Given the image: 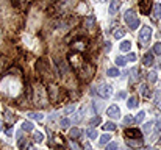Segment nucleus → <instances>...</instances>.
<instances>
[{"label": "nucleus", "instance_id": "obj_1", "mask_svg": "<svg viewBox=\"0 0 161 150\" xmlns=\"http://www.w3.org/2000/svg\"><path fill=\"white\" fill-rule=\"evenodd\" d=\"M124 19H125V22H127V25L130 27L131 30H136L138 27H139V17L136 16V13L133 11V10H128L125 14H124Z\"/></svg>", "mask_w": 161, "mask_h": 150}, {"label": "nucleus", "instance_id": "obj_2", "mask_svg": "<svg viewBox=\"0 0 161 150\" xmlns=\"http://www.w3.org/2000/svg\"><path fill=\"white\" fill-rule=\"evenodd\" d=\"M95 74V69L91 64H83V69H81L80 72V78L83 81H89L91 78H93V75Z\"/></svg>", "mask_w": 161, "mask_h": 150}, {"label": "nucleus", "instance_id": "obj_3", "mask_svg": "<svg viewBox=\"0 0 161 150\" xmlns=\"http://www.w3.org/2000/svg\"><path fill=\"white\" fill-rule=\"evenodd\" d=\"M97 94H99L102 99H108L109 95L113 94V86H111V85H107V83L100 85V88H97Z\"/></svg>", "mask_w": 161, "mask_h": 150}, {"label": "nucleus", "instance_id": "obj_4", "mask_svg": "<svg viewBox=\"0 0 161 150\" xmlns=\"http://www.w3.org/2000/svg\"><path fill=\"white\" fill-rule=\"evenodd\" d=\"M36 92V100H38V105H45L47 103V95H45V89L42 88V86H38V88L35 89Z\"/></svg>", "mask_w": 161, "mask_h": 150}, {"label": "nucleus", "instance_id": "obj_5", "mask_svg": "<svg viewBox=\"0 0 161 150\" xmlns=\"http://www.w3.org/2000/svg\"><path fill=\"white\" fill-rule=\"evenodd\" d=\"M152 38V28L150 27H142L139 31V41L142 44H147Z\"/></svg>", "mask_w": 161, "mask_h": 150}, {"label": "nucleus", "instance_id": "obj_6", "mask_svg": "<svg viewBox=\"0 0 161 150\" xmlns=\"http://www.w3.org/2000/svg\"><path fill=\"white\" fill-rule=\"evenodd\" d=\"M107 114L111 117V119H121V108H119L117 105H111V106H108Z\"/></svg>", "mask_w": 161, "mask_h": 150}, {"label": "nucleus", "instance_id": "obj_7", "mask_svg": "<svg viewBox=\"0 0 161 150\" xmlns=\"http://www.w3.org/2000/svg\"><path fill=\"white\" fill-rule=\"evenodd\" d=\"M119 10H121V2H119V0H111V2H109V6H108V13L111 16H114Z\"/></svg>", "mask_w": 161, "mask_h": 150}, {"label": "nucleus", "instance_id": "obj_8", "mask_svg": "<svg viewBox=\"0 0 161 150\" xmlns=\"http://www.w3.org/2000/svg\"><path fill=\"white\" fill-rule=\"evenodd\" d=\"M139 8H141V11L144 13V14H149L150 13V0H141Z\"/></svg>", "mask_w": 161, "mask_h": 150}, {"label": "nucleus", "instance_id": "obj_9", "mask_svg": "<svg viewBox=\"0 0 161 150\" xmlns=\"http://www.w3.org/2000/svg\"><path fill=\"white\" fill-rule=\"evenodd\" d=\"M80 136H81V130H80V128H77V127H73V128H71V131H69V138H71L72 141L78 139Z\"/></svg>", "mask_w": 161, "mask_h": 150}, {"label": "nucleus", "instance_id": "obj_10", "mask_svg": "<svg viewBox=\"0 0 161 150\" xmlns=\"http://www.w3.org/2000/svg\"><path fill=\"white\" fill-rule=\"evenodd\" d=\"M49 95H50V100H52V102H56L58 100V88L56 86H50L49 88Z\"/></svg>", "mask_w": 161, "mask_h": 150}, {"label": "nucleus", "instance_id": "obj_11", "mask_svg": "<svg viewBox=\"0 0 161 150\" xmlns=\"http://www.w3.org/2000/svg\"><path fill=\"white\" fill-rule=\"evenodd\" d=\"M152 63H153V53H145L144 58H142V64L144 66H152Z\"/></svg>", "mask_w": 161, "mask_h": 150}, {"label": "nucleus", "instance_id": "obj_12", "mask_svg": "<svg viewBox=\"0 0 161 150\" xmlns=\"http://www.w3.org/2000/svg\"><path fill=\"white\" fill-rule=\"evenodd\" d=\"M130 49H131L130 41H122V42L119 44V50H121V52H130Z\"/></svg>", "mask_w": 161, "mask_h": 150}, {"label": "nucleus", "instance_id": "obj_13", "mask_svg": "<svg viewBox=\"0 0 161 150\" xmlns=\"http://www.w3.org/2000/svg\"><path fill=\"white\" fill-rule=\"evenodd\" d=\"M33 122H30V120H24L22 122V125H20V128L22 130H25V131H33Z\"/></svg>", "mask_w": 161, "mask_h": 150}, {"label": "nucleus", "instance_id": "obj_14", "mask_svg": "<svg viewBox=\"0 0 161 150\" xmlns=\"http://www.w3.org/2000/svg\"><path fill=\"white\" fill-rule=\"evenodd\" d=\"M109 141H111V136H109L108 133H105V135H102L100 136V139H99V142L102 144V145H107Z\"/></svg>", "mask_w": 161, "mask_h": 150}, {"label": "nucleus", "instance_id": "obj_15", "mask_svg": "<svg viewBox=\"0 0 161 150\" xmlns=\"http://www.w3.org/2000/svg\"><path fill=\"white\" fill-rule=\"evenodd\" d=\"M127 106L130 108V110L136 108V106H138V99H136V97H130V99H128V102H127Z\"/></svg>", "mask_w": 161, "mask_h": 150}, {"label": "nucleus", "instance_id": "obj_16", "mask_svg": "<svg viewBox=\"0 0 161 150\" xmlns=\"http://www.w3.org/2000/svg\"><path fill=\"white\" fill-rule=\"evenodd\" d=\"M86 135H88V138H89V139H95V138H99V133H97V130H95V128H89L88 131H86Z\"/></svg>", "mask_w": 161, "mask_h": 150}, {"label": "nucleus", "instance_id": "obj_17", "mask_svg": "<svg viewBox=\"0 0 161 150\" xmlns=\"http://www.w3.org/2000/svg\"><path fill=\"white\" fill-rule=\"evenodd\" d=\"M30 119H35V120H42L44 119V114L42 113H28Z\"/></svg>", "mask_w": 161, "mask_h": 150}, {"label": "nucleus", "instance_id": "obj_18", "mask_svg": "<svg viewBox=\"0 0 161 150\" xmlns=\"http://www.w3.org/2000/svg\"><path fill=\"white\" fill-rule=\"evenodd\" d=\"M107 75H108V77H113V78H114V77L119 75V69H117V67H109V69L107 70Z\"/></svg>", "mask_w": 161, "mask_h": 150}, {"label": "nucleus", "instance_id": "obj_19", "mask_svg": "<svg viewBox=\"0 0 161 150\" xmlns=\"http://www.w3.org/2000/svg\"><path fill=\"white\" fill-rule=\"evenodd\" d=\"M125 136H135V138H141V131H138V130H125Z\"/></svg>", "mask_w": 161, "mask_h": 150}, {"label": "nucleus", "instance_id": "obj_20", "mask_svg": "<svg viewBox=\"0 0 161 150\" xmlns=\"http://www.w3.org/2000/svg\"><path fill=\"white\" fill-rule=\"evenodd\" d=\"M127 144L130 145V147H138V145H141V139H128L127 141Z\"/></svg>", "mask_w": 161, "mask_h": 150}, {"label": "nucleus", "instance_id": "obj_21", "mask_svg": "<svg viewBox=\"0 0 161 150\" xmlns=\"http://www.w3.org/2000/svg\"><path fill=\"white\" fill-rule=\"evenodd\" d=\"M124 36H125V30L117 28L116 31H114V38H116V39H121V38H124Z\"/></svg>", "mask_w": 161, "mask_h": 150}, {"label": "nucleus", "instance_id": "obj_22", "mask_svg": "<svg viewBox=\"0 0 161 150\" xmlns=\"http://www.w3.org/2000/svg\"><path fill=\"white\" fill-rule=\"evenodd\" d=\"M69 125H71V120H69L67 117H63V119L59 120V127H61V128H67Z\"/></svg>", "mask_w": 161, "mask_h": 150}, {"label": "nucleus", "instance_id": "obj_23", "mask_svg": "<svg viewBox=\"0 0 161 150\" xmlns=\"http://www.w3.org/2000/svg\"><path fill=\"white\" fill-rule=\"evenodd\" d=\"M144 117H145V111H139V114L135 117V122L136 124H141V122L144 120Z\"/></svg>", "mask_w": 161, "mask_h": 150}, {"label": "nucleus", "instance_id": "obj_24", "mask_svg": "<svg viewBox=\"0 0 161 150\" xmlns=\"http://www.w3.org/2000/svg\"><path fill=\"white\" fill-rule=\"evenodd\" d=\"M85 24H86V27H88V28H93V27H94V24H95V19H94L93 16H89L88 19H86V22H85Z\"/></svg>", "mask_w": 161, "mask_h": 150}, {"label": "nucleus", "instance_id": "obj_25", "mask_svg": "<svg viewBox=\"0 0 161 150\" xmlns=\"http://www.w3.org/2000/svg\"><path fill=\"white\" fill-rule=\"evenodd\" d=\"M100 122H102V119H100V116H95V117H93L91 119V122H89V125H93V127H97Z\"/></svg>", "mask_w": 161, "mask_h": 150}, {"label": "nucleus", "instance_id": "obj_26", "mask_svg": "<svg viewBox=\"0 0 161 150\" xmlns=\"http://www.w3.org/2000/svg\"><path fill=\"white\" fill-rule=\"evenodd\" d=\"M116 64L121 66V67H124V66L127 64V60H125L124 56H117V58H116Z\"/></svg>", "mask_w": 161, "mask_h": 150}, {"label": "nucleus", "instance_id": "obj_27", "mask_svg": "<svg viewBox=\"0 0 161 150\" xmlns=\"http://www.w3.org/2000/svg\"><path fill=\"white\" fill-rule=\"evenodd\" d=\"M103 128L107 131H111V130H116V124H113V122H107V124L103 125Z\"/></svg>", "mask_w": 161, "mask_h": 150}, {"label": "nucleus", "instance_id": "obj_28", "mask_svg": "<svg viewBox=\"0 0 161 150\" xmlns=\"http://www.w3.org/2000/svg\"><path fill=\"white\" fill-rule=\"evenodd\" d=\"M152 50H153L155 55H161V42H156V44L153 45V49H152Z\"/></svg>", "mask_w": 161, "mask_h": 150}, {"label": "nucleus", "instance_id": "obj_29", "mask_svg": "<svg viewBox=\"0 0 161 150\" xmlns=\"http://www.w3.org/2000/svg\"><path fill=\"white\" fill-rule=\"evenodd\" d=\"M35 141L36 142H42V139H44V135L42 133H39V131H35Z\"/></svg>", "mask_w": 161, "mask_h": 150}, {"label": "nucleus", "instance_id": "obj_30", "mask_svg": "<svg viewBox=\"0 0 161 150\" xmlns=\"http://www.w3.org/2000/svg\"><path fill=\"white\" fill-rule=\"evenodd\" d=\"M155 16L158 19H161V3H156L155 5Z\"/></svg>", "mask_w": 161, "mask_h": 150}, {"label": "nucleus", "instance_id": "obj_31", "mask_svg": "<svg viewBox=\"0 0 161 150\" xmlns=\"http://www.w3.org/2000/svg\"><path fill=\"white\" fill-rule=\"evenodd\" d=\"M125 60H127V63H135L136 61V55H135V53H128Z\"/></svg>", "mask_w": 161, "mask_h": 150}, {"label": "nucleus", "instance_id": "obj_32", "mask_svg": "<svg viewBox=\"0 0 161 150\" xmlns=\"http://www.w3.org/2000/svg\"><path fill=\"white\" fill-rule=\"evenodd\" d=\"M107 150H117V142H108Z\"/></svg>", "mask_w": 161, "mask_h": 150}, {"label": "nucleus", "instance_id": "obj_33", "mask_svg": "<svg viewBox=\"0 0 161 150\" xmlns=\"http://www.w3.org/2000/svg\"><path fill=\"white\" fill-rule=\"evenodd\" d=\"M149 81L150 83H155L156 81V72H150L149 74Z\"/></svg>", "mask_w": 161, "mask_h": 150}, {"label": "nucleus", "instance_id": "obj_34", "mask_svg": "<svg viewBox=\"0 0 161 150\" xmlns=\"http://www.w3.org/2000/svg\"><path fill=\"white\" fill-rule=\"evenodd\" d=\"M131 122H135V120H133V117H131V116L124 117V125H128V124H131Z\"/></svg>", "mask_w": 161, "mask_h": 150}, {"label": "nucleus", "instance_id": "obj_35", "mask_svg": "<svg viewBox=\"0 0 161 150\" xmlns=\"http://www.w3.org/2000/svg\"><path fill=\"white\" fill-rule=\"evenodd\" d=\"M141 92L144 94V95L149 94V88H147V85H141Z\"/></svg>", "mask_w": 161, "mask_h": 150}, {"label": "nucleus", "instance_id": "obj_36", "mask_svg": "<svg viewBox=\"0 0 161 150\" xmlns=\"http://www.w3.org/2000/svg\"><path fill=\"white\" fill-rule=\"evenodd\" d=\"M152 125H153V124H152V122H147V124L144 125V131H145V133H149V131H150Z\"/></svg>", "mask_w": 161, "mask_h": 150}, {"label": "nucleus", "instance_id": "obj_37", "mask_svg": "<svg viewBox=\"0 0 161 150\" xmlns=\"http://www.w3.org/2000/svg\"><path fill=\"white\" fill-rule=\"evenodd\" d=\"M31 2V0H20V5L22 6H24V8H27V6H28V3Z\"/></svg>", "mask_w": 161, "mask_h": 150}, {"label": "nucleus", "instance_id": "obj_38", "mask_svg": "<svg viewBox=\"0 0 161 150\" xmlns=\"http://www.w3.org/2000/svg\"><path fill=\"white\" fill-rule=\"evenodd\" d=\"M83 147H85V150H93V147H91L89 142H83Z\"/></svg>", "mask_w": 161, "mask_h": 150}, {"label": "nucleus", "instance_id": "obj_39", "mask_svg": "<svg viewBox=\"0 0 161 150\" xmlns=\"http://www.w3.org/2000/svg\"><path fill=\"white\" fill-rule=\"evenodd\" d=\"M125 97H127V94L124 92V91H122V92H119V94H117V99H125Z\"/></svg>", "mask_w": 161, "mask_h": 150}, {"label": "nucleus", "instance_id": "obj_40", "mask_svg": "<svg viewBox=\"0 0 161 150\" xmlns=\"http://www.w3.org/2000/svg\"><path fill=\"white\" fill-rule=\"evenodd\" d=\"M11 133H13V130H11V128H6V135H8V136H10Z\"/></svg>", "mask_w": 161, "mask_h": 150}, {"label": "nucleus", "instance_id": "obj_41", "mask_svg": "<svg viewBox=\"0 0 161 150\" xmlns=\"http://www.w3.org/2000/svg\"><path fill=\"white\" fill-rule=\"evenodd\" d=\"M72 149H73V150H78V145H77V144H73V142H72Z\"/></svg>", "mask_w": 161, "mask_h": 150}, {"label": "nucleus", "instance_id": "obj_42", "mask_svg": "<svg viewBox=\"0 0 161 150\" xmlns=\"http://www.w3.org/2000/svg\"><path fill=\"white\" fill-rule=\"evenodd\" d=\"M3 60H0V70H2V66H3V63H2Z\"/></svg>", "mask_w": 161, "mask_h": 150}, {"label": "nucleus", "instance_id": "obj_43", "mask_svg": "<svg viewBox=\"0 0 161 150\" xmlns=\"http://www.w3.org/2000/svg\"><path fill=\"white\" fill-rule=\"evenodd\" d=\"M144 150H153V149H152V147H145Z\"/></svg>", "mask_w": 161, "mask_h": 150}, {"label": "nucleus", "instance_id": "obj_44", "mask_svg": "<svg viewBox=\"0 0 161 150\" xmlns=\"http://www.w3.org/2000/svg\"><path fill=\"white\" fill-rule=\"evenodd\" d=\"M28 150H36V147H28Z\"/></svg>", "mask_w": 161, "mask_h": 150}, {"label": "nucleus", "instance_id": "obj_45", "mask_svg": "<svg viewBox=\"0 0 161 150\" xmlns=\"http://www.w3.org/2000/svg\"><path fill=\"white\" fill-rule=\"evenodd\" d=\"M0 130H2V122H0Z\"/></svg>", "mask_w": 161, "mask_h": 150}]
</instances>
